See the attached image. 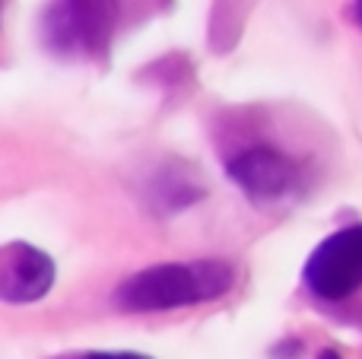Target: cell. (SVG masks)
<instances>
[{
    "mask_svg": "<svg viewBox=\"0 0 362 359\" xmlns=\"http://www.w3.org/2000/svg\"><path fill=\"white\" fill-rule=\"evenodd\" d=\"M257 0H216L210 13V48L216 54H226L238 45L248 23L251 10H255Z\"/></svg>",
    "mask_w": 362,
    "mask_h": 359,
    "instance_id": "8992f818",
    "label": "cell"
},
{
    "mask_svg": "<svg viewBox=\"0 0 362 359\" xmlns=\"http://www.w3.org/2000/svg\"><path fill=\"white\" fill-rule=\"evenodd\" d=\"M350 10H353V19H356V23L362 25V0H353Z\"/></svg>",
    "mask_w": 362,
    "mask_h": 359,
    "instance_id": "ba28073f",
    "label": "cell"
},
{
    "mask_svg": "<svg viewBox=\"0 0 362 359\" xmlns=\"http://www.w3.org/2000/svg\"><path fill=\"white\" fill-rule=\"evenodd\" d=\"M54 261L38 248L25 245V242L0 248V299L4 302H38L54 286Z\"/></svg>",
    "mask_w": 362,
    "mask_h": 359,
    "instance_id": "5b68a950",
    "label": "cell"
},
{
    "mask_svg": "<svg viewBox=\"0 0 362 359\" xmlns=\"http://www.w3.org/2000/svg\"><path fill=\"white\" fill-rule=\"evenodd\" d=\"M121 16V0H57L45 13V38L54 51L108 54V42Z\"/></svg>",
    "mask_w": 362,
    "mask_h": 359,
    "instance_id": "3957f363",
    "label": "cell"
},
{
    "mask_svg": "<svg viewBox=\"0 0 362 359\" xmlns=\"http://www.w3.org/2000/svg\"><path fill=\"white\" fill-rule=\"evenodd\" d=\"M235 283V271L226 261H191V264H156L127 277L115 290L121 312H172L185 305L213 302Z\"/></svg>",
    "mask_w": 362,
    "mask_h": 359,
    "instance_id": "6da1fadb",
    "label": "cell"
},
{
    "mask_svg": "<svg viewBox=\"0 0 362 359\" xmlns=\"http://www.w3.org/2000/svg\"><path fill=\"white\" fill-rule=\"evenodd\" d=\"M226 175L245 191L251 204H280L302 184V169L293 156L267 143L245 146L229 156Z\"/></svg>",
    "mask_w": 362,
    "mask_h": 359,
    "instance_id": "277c9868",
    "label": "cell"
},
{
    "mask_svg": "<svg viewBox=\"0 0 362 359\" xmlns=\"http://www.w3.org/2000/svg\"><path fill=\"white\" fill-rule=\"evenodd\" d=\"M302 286L315 302L346 309L362 296V223L331 233L302 267Z\"/></svg>",
    "mask_w": 362,
    "mask_h": 359,
    "instance_id": "7a4b0ae2",
    "label": "cell"
},
{
    "mask_svg": "<svg viewBox=\"0 0 362 359\" xmlns=\"http://www.w3.org/2000/svg\"><path fill=\"white\" fill-rule=\"evenodd\" d=\"M70 359H153L144 353H105V350H93V353H76Z\"/></svg>",
    "mask_w": 362,
    "mask_h": 359,
    "instance_id": "52a82bcc",
    "label": "cell"
}]
</instances>
